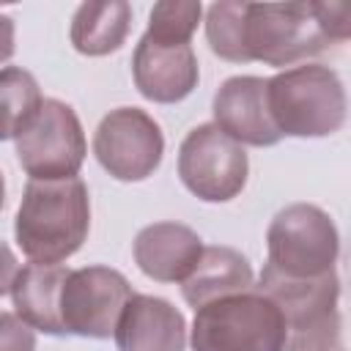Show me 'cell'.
Returning a JSON list of instances; mask_svg holds the SVG:
<instances>
[{"label": "cell", "mask_w": 351, "mask_h": 351, "mask_svg": "<svg viewBox=\"0 0 351 351\" xmlns=\"http://www.w3.org/2000/svg\"><path fill=\"white\" fill-rule=\"evenodd\" d=\"M14 143L22 170L36 181L74 178L88 154L82 123L60 99H44Z\"/></svg>", "instance_id": "7"}, {"label": "cell", "mask_w": 351, "mask_h": 351, "mask_svg": "<svg viewBox=\"0 0 351 351\" xmlns=\"http://www.w3.org/2000/svg\"><path fill=\"white\" fill-rule=\"evenodd\" d=\"M44 96L30 71L19 66L0 69V143L14 140L41 107Z\"/></svg>", "instance_id": "18"}, {"label": "cell", "mask_w": 351, "mask_h": 351, "mask_svg": "<svg viewBox=\"0 0 351 351\" xmlns=\"http://www.w3.org/2000/svg\"><path fill=\"white\" fill-rule=\"evenodd\" d=\"M118 351H184L186 321L167 299L132 293L115 324Z\"/></svg>", "instance_id": "13"}, {"label": "cell", "mask_w": 351, "mask_h": 351, "mask_svg": "<svg viewBox=\"0 0 351 351\" xmlns=\"http://www.w3.org/2000/svg\"><path fill=\"white\" fill-rule=\"evenodd\" d=\"M266 101L280 137H326L346 123L343 80L321 63H302L269 77Z\"/></svg>", "instance_id": "3"}, {"label": "cell", "mask_w": 351, "mask_h": 351, "mask_svg": "<svg viewBox=\"0 0 351 351\" xmlns=\"http://www.w3.org/2000/svg\"><path fill=\"white\" fill-rule=\"evenodd\" d=\"M0 351H36V329L16 313H0Z\"/></svg>", "instance_id": "21"}, {"label": "cell", "mask_w": 351, "mask_h": 351, "mask_svg": "<svg viewBox=\"0 0 351 351\" xmlns=\"http://www.w3.org/2000/svg\"><path fill=\"white\" fill-rule=\"evenodd\" d=\"M129 27H132V5L126 0L82 3L71 16L69 38L80 55L101 58L123 47Z\"/></svg>", "instance_id": "17"}, {"label": "cell", "mask_w": 351, "mask_h": 351, "mask_svg": "<svg viewBox=\"0 0 351 351\" xmlns=\"http://www.w3.org/2000/svg\"><path fill=\"white\" fill-rule=\"evenodd\" d=\"M252 285L255 277L250 261L233 247L214 244V247H203L200 261L181 282V296L192 310H197L214 299L250 291Z\"/></svg>", "instance_id": "15"}, {"label": "cell", "mask_w": 351, "mask_h": 351, "mask_svg": "<svg viewBox=\"0 0 351 351\" xmlns=\"http://www.w3.org/2000/svg\"><path fill=\"white\" fill-rule=\"evenodd\" d=\"M351 36L346 3H244V60L293 66Z\"/></svg>", "instance_id": "1"}, {"label": "cell", "mask_w": 351, "mask_h": 351, "mask_svg": "<svg viewBox=\"0 0 351 351\" xmlns=\"http://www.w3.org/2000/svg\"><path fill=\"white\" fill-rule=\"evenodd\" d=\"M90 230V197L82 178H30L14 219V239L30 263L69 261Z\"/></svg>", "instance_id": "2"}, {"label": "cell", "mask_w": 351, "mask_h": 351, "mask_svg": "<svg viewBox=\"0 0 351 351\" xmlns=\"http://www.w3.org/2000/svg\"><path fill=\"white\" fill-rule=\"evenodd\" d=\"M206 38L217 58L230 63L244 60V3L222 0L206 11Z\"/></svg>", "instance_id": "19"}, {"label": "cell", "mask_w": 351, "mask_h": 351, "mask_svg": "<svg viewBox=\"0 0 351 351\" xmlns=\"http://www.w3.org/2000/svg\"><path fill=\"white\" fill-rule=\"evenodd\" d=\"M19 269L22 266H19L16 255H14V250L5 241H0V296L11 293V285H14L16 274H19Z\"/></svg>", "instance_id": "22"}, {"label": "cell", "mask_w": 351, "mask_h": 351, "mask_svg": "<svg viewBox=\"0 0 351 351\" xmlns=\"http://www.w3.org/2000/svg\"><path fill=\"white\" fill-rule=\"evenodd\" d=\"M137 269L156 282H184L200 261V236L181 222L145 225L132 244Z\"/></svg>", "instance_id": "14"}, {"label": "cell", "mask_w": 351, "mask_h": 351, "mask_svg": "<svg viewBox=\"0 0 351 351\" xmlns=\"http://www.w3.org/2000/svg\"><path fill=\"white\" fill-rule=\"evenodd\" d=\"M69 274V266L55 263H27L19 269L14 285H11V299L16 315L30 326L44 335H63L60 326V288Z\"/></svg>", "instance_id": "16"}, {"label": "cell", "mask_w": 351, "mask_h": 351, "mask_svg": "<svg viewBox=\"0 0 351 351\" xmlns=\"http://www.w3.org/2000/svg\"><path fill=\"white\" fill-rule=\"evenodd\" d=\"M335 351H343V348H335Z\"/></svg>", "instance_id": "25"}, {"label": "cell", "mask_w": 351, "mask_h": 351, "mask_svg": "<svg viewBox=\"0 0 351 351\" xmlns=\"http://www.w3.org/2000/svg\"><path fill=\"white\" fill-rule=\"evenodd\" d=\"M14 38H16L14 19H11V16H5V14H0V66H3V63H8V60L14 58V49H16Z\"/></svg>", "instance_id": "23"}, {"label": "cell", "mask_w": 351, "mask_h": 351, "mask_svg": "<svg viewBox=\"0 0 351 351\" xmlns=\"http://www.w3.org/2000/svg\"><path fill=\"white\" fill-rule=\"evenodd\" d=\"M211 112H214V126L239 145L269 148L282 140L269 115L263 77L244 74L225 80L214 93Z\"/></svg>", "instance_id": "12"}, {"label": "cell", "mask_w": 351, "mask_h": 351, "mask_svg": "<svg viewBox=\"0 0 351 351\" xmlns=\"http://www.w3.org/2000/svg\"><path fill=\"white\" fill-rule=\"evenodd\" d=\"M5 203V181H3V173H0V208Z\"/></svg>", "instance_id": "24"}, {"label": "cell", "mask_w": 351, "mask_h": 351, "mask_svg": "<svg viewBox=\"0 0 351 351\" xmlns=\"http://www.w3.org/2000/svg\"><path fill=\"white\" fill-rule=\"evenodd\" d=\"M203 5L197 0H162L151 8L145 36L167 44H189L200 25Z\"/></svg>", "instance_id": "20"}, {"label": "cell", "mask_w": 351, "mask_h": 351, "mask_svg": "<svg viewBox=\"0 0 351 351\" xmlns=\"http://www.w3.org/2000/svg\"><path fill=\"white\" fill-rule=\"evenodd\" d=\"M129 280L110 266L69 269L60 288L63 335L104 340L115 332L123 304L132 296Z\"/></svg>", "instance_id": "9"}, {"label": "cell", "mask_w": 351, "mask_h": 351, "mask_svg": "<svg viewBox=\"0 0 351 351\" xmlns=\"http://www.w3.org/2000/svg\"><path fill=\"white\" fill-rule=\"evenodd\" d=\"M282 313V351H335L340 348V280L337 271L313 280H288L269 269L255 285Z\"/></svg>", "instance_id": "5"}, {"label": "cell", "mask_w": 351, "mask_h": 351, "mask_svg": "<svg viewBox=\"0 0 351 351\" xmlns=\"http://www.w3.org/2000/svg\"><path fill=\"white\" fill-rule=\"evenodd\" d=\"M132 77L143 99L176 104L197 88V55L192 44H167L143 33L132 55Z\"/></svg>", "instance_id": "11"}, {"label": "cell", "mask_w": 351, "mask_h": 351, "mask_svg": "<svg viewBox=\"0 0 351 351\" xmlns=\"http://www.w3.org/2000/svg\"><path fill=\"white\" fill-rule=\"evenodd\" d=\"M250 162L244 148L214 123L195 126L178 148L181 184L206 203H228L241 195Z\"/></svg>", "instance_id": "8"}, {"label": "cell", "mask_w": 351, "mask_h": 351, "mask_svg": "<svg viewBox=\"0 0 351 351\" xmlns=\"http://www.w3.org/2000/svg\"><path fill=\"white\" fill-rule=\"evenodd\" d=\"M93 156L118 181H145L162 165L165 134L145 110L118 107L99 121Z\"/></svg>", "instance_id": "10"}, {"label": "cell", "mask_w": 351, "mask_h": 351, "mask_svg": "<svg viewBox=\"0 0 351 351\" xmlns=\"http://www.w3.org/2000/svg\"><path fill=\"white\" fill-rule=\"evenodd\" d=\"M189 343L192 351H282L285 321L280 307L252 285L197 307Z\"/></svg>", "instance_id": "4"}, {"label": "cell", "mask_w": 351, "mask_h": 351, "mask_svg": "<svg viewBox=\"0 0 351 351\" xmlns=\"http://www.w3.org/2000/svg\"><path fill=\"white\" fill-rule=\"evenodd\" d=\"M266 266L288 280H313L335 271L340 233L332 217L313 203L280 208L266 230Z\"/></svg>", "instance_id": "6"}]
</instances>
